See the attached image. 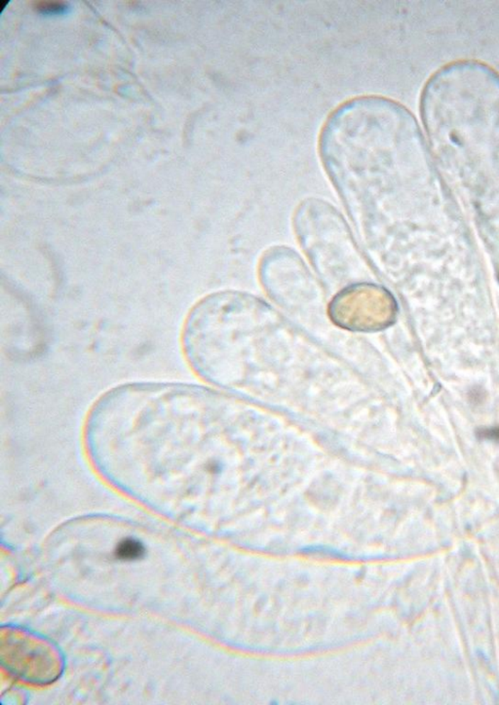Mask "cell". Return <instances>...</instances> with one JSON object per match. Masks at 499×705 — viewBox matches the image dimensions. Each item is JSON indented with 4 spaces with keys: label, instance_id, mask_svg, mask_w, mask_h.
Masks as SVG:
<instances>
[{
    "label": "cell",
    "instance_id": "cell-4",
    "mask_svg": "<svg viewBox=\"0 0 499 705\" xmlns=\"http://www.w3.org/2000/svg\"><path fill=\"white\" fill-rule=\"evenodd\" d=\"M116 558L124 561H134L142 558L145 554V543L135 536H125L117 541L116 551Z\"/></svg>",
    "mask_w": 499,
    "mask_h": 705
},
{
    "label": "cell",
    "instance_id": "cell-5",
    "mask_svg": "<svg viewBox=\"0 0 499 705\" xmlns=\"http://www.w3.org/2000/svg\"><path fill=\"white\" fill-rule=\"evenodd\" d=\"M36 11L43 15H62L69 10V4L64 1H38L35 5Z\"/></svg>",
    "mask_w": 499,
    "mask_h": 705
},
{
    "label": "cell",
    "instance_id": "cell-1",
    "mask_svg": "<svg viewBox=\"0 0 499 705\" xmlns=\"http://www.w3.org/2000/svg\"><path fill=\"white\" fill-rule=\"evenodd\" d=\"M293 227L304 253L327 286L360 276L361 259L342 214L327 202L309 198L296 209Z\"/></svg>",
    "mask_w": 499,
    "mask_h": 705
},
{
    "label": "cell",
    "instance_id": "cell-2",
    "mask_svg": "<svg viewBox=\"0 0 499 705\" xmlns=\"http://www.w3.org/2000/svg\"><path fill=\"white\" fill-rule=\"evenodd\" d=\"M259 278L265 291L288 310L319 308L321 295L308 266L290 248L275 247L262 256Z\"/></svg>",
    "mask_w": 499,
    "mask_h": 705
},
{
    "label": "cell",
    "instance_id": "cell-3",
    "mask_svg": "<svg viewBox=\"0 0 499 705\" xmlns=\"http://www.w3.org/2000/svg\"><path fill=\"white\" fill-rule=\"evenodd\" d=\"M330 317L350 331L374 332L386 327L394 317V302L388 293L371 283L351 284L334 298Z\"/></svg>",
    "mask_w": 499,
    "mask_h": 705
},
{
    "label": "cell",
    "instance_id": "cell-6",
    "mask_svg": "<svg viewBox=\"0 0 499 705\" xmlns=\"http://www.w3.org/2000/svg\"><path fill=\"white\" fill-rule=\"evenodd\" d=\"M483 436L493 437V439L499 440V429L490 430V432H483Z\"/></svg>",
    "mask_w": 499,
    "mask_h": 705
}]
</instances>
